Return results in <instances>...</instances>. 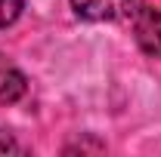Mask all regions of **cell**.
<instances>
[{
	"label": "cell",
	"mask_w": 161,
	"mask_h": 157,
	"mask_svg": "<svg viewBox=\"0 0 161 157\" xmlns=\"http://www.w3.org/2000/svg\"><path fill=\"white\" fill-rule=\"evenodd\" d=\"M146 0H71L75 16L84 22H130Z\"/></svg>",
	"instance_id": "1"
},
{
	"label": "cell",
	"mask_w": 161,
	"mask_h": 157,
	"mask_svg": "<svg viewBox=\"0 0 161 157\" xmlns=\"http://www.w3.org/2000/svg\"><path fill=\"white\" fill-rule=\"evenodd\" d=\"M130 28H133V40L142 53L149 59H161V9L158 6L142 3L130 19Z\"/></svg>",
	"instance_id": "2"
},
{
	"label": "cell",
	"mask_w": 161,
	"mask_h": 157,
	"mask_svg": "<svg viewBox=\"0 0 161 157\" xmlns=\"http://www.w3.org/2000/svg\"><path fill=\"white\" fill-rule=\"evenodd\" d=\"M28 93V77L6 56H0V105H16Z\"/></svg>",
	"instance_id": "3"
},
{
	"label": "cell",
	"mask_w": 161,
	"mask_h": 157,
	"mask_svg": "<svg viewBox=\"0 0 161 157\" xmlns=\"http://www.w3.org/2000/svg\"><path fill=\"white\" fill-rule=\"evenodd\" d=\"M22 9H25V0H0V31L9 28V25H16Z\"/></svg>",
	"instance_id": "4"
},
{
	"label": "cell",
	"mask_w": 161,
	"mask_h": 157,
	"mask_svg": "<svg viewBox=\"0 0 161 157\" xmlns=\"http://www.w3.org/2000/svg\"><path fill=\"white\" fill-rule=\"evenodd\" d=\"M75 151H105V142H99V139H90V142H71V145H65V154H75Z\"/></svg>",
	"instance_id": "5"
},
{
	"label": "cell",
	"mask_w": 161,
	"mask_h": 157,
	"mask_svg": "<svg viewBox=\"0 0 161 157\" xmlns=\"http://www.w3.org/2000/svg\"><path fill=\"white\" fill-rule=\"evenodd\" d=\"M22 151H25V148L16 142V136L6 133V129H0V154H22Z\"/></svg>",
	"instance_id": "6"
}]
</instances>
